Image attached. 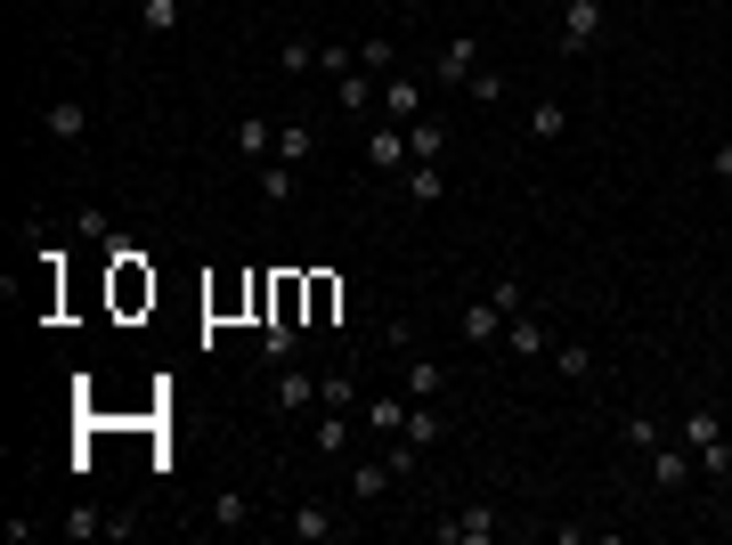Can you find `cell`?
I'll return each mask as SVG.
<instances>
[{"instance_id": "39", "label": "cell", "mask_w": 732, "mask_h": 545, "mask_svg": "<svg viewBox=\"0 0 732 545\" xmlns=\"http://www.w3.org/2000/svg\"><path fill=\"white\" fill-rule=\"evenodd\" d=\"M334 301H343V294H334V277H310V310H318V318H334Z\"/></svg>"}, {"instance_id": "12", "label": "cell", "mask_w": 732, "mask_h": 545, "mask_svg": "<svg viewBox=\"0 0 732 545\" xmlns=\"http://www.w3.org/2000/svg\"><path fill=\"white\" fill-rule=\"evenodd\" d=\"M505 350H513V359H537V350H554V334L521 310V318H505Z\"/></svg>"}, {"instance_id": "33", "label": "cell", "mask_w": 732, "mask_h": 545, "mask_svg": "<svg viewBox=\"0 0 732 545\" xmlns=\"http://www.w3.org/2000/svg\"><path fill=\"white\" fill-rule=\"evenodd\" d=\"M619 432H626V448H643V456H652V448H659V423H652V416H626V423H619Z\"/></svg>"}, {"instance_id": "34", "label": "cell", "mask_w": 732, "mask_h": 545, "mask_svg": "<svg viewBox=\"0 0 732 545\" xmlns=\"http://www.w3.org/2000/svg\"><path fill=\"white\" fill-rule=\"evenodd\" d=\"M318 65H326V74H334V82H343V74H350V65H359V49H343V41H326V49H318Z\"/></svg>"}, {"instance_id": "19", "label": "cell", "mask_w": 732, "mask_h": 545, "mask_svg": "<svg viewBox=\"0 0 732 545\" xmlns=\"http://www.w3.org/2000/svg\"><path fill=\"white\" fill-rule=\"evenodd\" d=\"M261 196L294 203V196H301V172H294V163H285V156H269V163H261Z\"/></svg>"}, {"instance_id": "5", "label": "cell", "mask_w": 732, "mask_h": 545, "mask_svg": "<svg viewBox=\"0 0 732 545\" xmlns=\"http://www.w3.org/2000/svg\"><path fill=\"white\" fill-rule=\"evenodd\" d=\"M114 301H123V310H139V301H156V277H147L139 269V252H114Z\"/></svg>"}, {"instance_id": "31", "label": "cell", "mask_w": 732, "mask_h": 545, "mask_svg": "<svg viewBox=\"0 0 732 545\" xmlns=\"http://www.w3.org/2000/svg\"><path fill=\"white\" fill-rule=\"evenodd\" d=\"M343 114H374V82L359 74V65L343 74Z\"/></svg>"}, {"instance_id": "16", "label": "cell", "mask_w": 732, "mask_h": 545, "mask_svg": "<svg viewBox=\"0 0 732 545\" xmlns=\"http://www.w3.org/2000/svg\"><path fill=\"white\" fill-rule=\"evenodd\" d=\"M464 343H505V310L497 301H464Z\"/></svg>"}, {"instance_id": "10", "label": "cell", "mask_w": 732, "mask_h": 545, "mask_svg": "<svg viewBox=\"0 0 732 545\" xmlns=\"http://www.w3.org/2000/svg\"><path fill=\"white\" fill-rule=\"evenodd\" d=\"M228 139H236V156H245V163H269V156H277V123H261V114H245Z\"/></svg>"}, {"instance_id": "15", "label": "cell", "mask_w": 732, "mask_h": 545, "mask_svg": "<svg viewBox=\"0 0 732 545\" xmlns=\"http://www.w3.org/2000/svg\"><path fill=\"white\" fill-rule=\"evenodd\" d=\"M367 163L374 172H407V131H367Z\"/></svg>"}, {"instance_id": "30", "label": "cell", "mask_w": 732, "mask_h": 545, "mask_svg": "<svg viewBox=\"0 0 732 545\" xmlns=\"http://www.w3.org/2000/svg\"><path fill=\"white\" fill-rule=\"evenodd\" d=\"M554 367L570 374V383H586V374H594V350H586V343H554Z\"/></svg>"}, {"instance_id": "29", "label": "cell", "mask_w": 732, "mask_h": 545, "mask_svg": "<svg viewBox=\"0 0 732 545\" xmlns=\"http://www.w3.org/2000/svg\"><path fill=\"white\" fill-rule=\"evenodd\" d=\"M692 465H700L708 481H732V439H708V448H692Z\"/></svg>"}, {"instance_id": "21", "label": "cell", "mask_w": 732, "mask_h": 545, "mask_svg": "<svg viewBox=\"0 0 732 545\" xmlns=\"http://www.w3.org/2000/svg\"><path fill=\"white\" fill-rule=\"evenodd\" d=\"M277 156H285V163L301 172V163L318 156V131H301V123H277Z\"/></svg>"}, {"instance_id": "13", "label": "cell", "mask_w": 732, "mask_h": 545, "mask_svg": "<svg viewBox=\"0 0 732 545\" xmlns=\"http://www.w3.org/2000/svg\"><path fill=\"white\" fill-rule=\"evenodd\" d=\"M399 391H407V399H439V391H448V367H439V359H407Z\"/></svg>"}, {"instance_id": "23", "label": "cell", "mask_w": 732, "mask_h": 545, "mask_svg": "<svg viewBox=\"0 0 732 545\" xmlns=\"http://www.w3.org/2000/svg\"><path fill=\"white\" fill-rule=\"evenodd\" d=\"M261 359H269V367L294 359V326H285V318H261Z\"/></svg>"}, {"instance_id": "38", "label": "cell", "mask_w": 732, "mask_h": 545, "mask_svg": "<svg viewBox=\"0 0 732 545\" xmlns=\"http://www.w3.org/2000/svg\"><path fill=\"white\" fill-rule=\"evenodd\" d=\"M359 65H399V49H390L383 33H374V41H359Z\"/></svg>"}, {"instance_id": "25", "label": "cell", "mask_w": 732, "mask_h": 545, "mask_svg": "<svg viewBox=\"0 0 732 545\" xmlns=\"http://www.w3.org/2000/svg\"><path fill=\"white\" fill-rule=\"evenodd\" d=\"M708 439H724L717 407H692V416H684V448H708Z\"/></svg>"}, {"instance_id": "11", "label": "cell", "mask_w": 732, "mask_h": 545, "mask_svg": "<svg viewBox=\"0 0 732 545\" xmlns=\"http://www.w3.org/2000/svg\"><path fill=\"white\" fill-rule=\"evenodd\" d=\"M439 537H448V545H488V537H497V513H488V505H472V513L439 521Z\"/></svg>"}, {"instance_id": "27", "label": "cell", "mask_w": 732, "mask_h": 545, "mask_svg": "<svg viewBox=\"0 0 732 545\" xmlns=\"http://www.w3.org/2000/svg\"><path fill=\"white\" fill-rule=\"evenodd\" d=\"M139 25L156 33V41H163V33H179V0H139Z\"/></svg>"}, {"instance_id": "36", "label": "cell", "mask_w": 732, "mask_h": 545, "mask_svg": "<svg viewBox=\"0 0 732 545\" xmlns=\"http://www.w3.org/2000/svg\"><path fill=\"white\" fill-rule=\"evenodd\" d=\"M464 90H472V98H481V107H497V98H505V74H488V65H481V74H472V82H464Z\"/></svg>"}, {"instance_id": "3", "label": "cell", "mask_w": 732, "mask_h": 545, "mask_svg": "<svg viewBox=\"0 0 732 545\" xmlns=\"http://www.w3.org/2000/svg\"><path fill=\"white\" fill-rule=\"evenodd\" d=\"M399 439H407V448H439V439H448V416H439V407L432 399H407V423H399Z\"/></svg>"}, {"instance_id": "32", "label": "cell", "mask_w": 732, "mask_h": 545, "mask_svg": "<svg viewBox=\"0 0 732 545\" xmlns=\"http://www.w3.org/2000/svg\"><path fill=\"white\" fill-rule=\"evenodd\" d=\"M310 448H318V456H343V407H326V416H318Z\"/></svg>"}, {"instance_id": "24", "label": "cell", "mask_w": 732, "mask_h": 545, "mask_svg": "<svg viewBox=\"0 0 732 545\" xmlns=\"http://www.w3.org/2000/svg\"><path fill=\"white\" fill-rule=\"evenodd\" d=\"M58 530L74 537V545H90V537H107V513H98V505H74V513L58 521Z\"/></svg>"}, {"instance_id": "28", "label": "cell", "mask_w": 732, "mask_h": 545, "mask_svg": "<svg viewBox=\"0 0 732 545\" xmlns=\"http://www.w3.org/2000/svg\"><path fill=\"white\" fill-rule=\"evenodd\" d=\"M277 74H318V41H277Z\"/></svg>"}, {"instance_id": "40", "label": "cell", "mask_w": 732, "mask_h": 545, "mask_svg": "<svg viewBox=\"0 0 732 545\" xmlns=\"http://www.w3.org/2000/svg\"><path fill=\"white\" fill-rule=\"evenodd\" d=\"M708 172H717V179H732V147H717V156H708Z\"/></svg>"}, {"instance_id": "37", "label": "cell", "mask_w": 732, "mask_h": 545, "mask_svg": "<svg viewBox=\"0 0 732 545\" xmlns=\"http://www.w3.org/2000/svg\"><path fill=\"white\" fill-rule=\"evenodd\" d=\"M488 301H497L505 318H521V285H513V277H497V285H488Z\"/></svg>"}, {"instance_id": "20", "label": "cell", "mask_w": 732, "mask_h": 545, "mask_svg": "<svg viewBox=\"0 0 732 545\" xmlns=\"http://www.w3.org/2000/svg\"><path fill=\"white\" fill-rule=\"evenodd\" d=\"M245 521H252V497L245 488H220L212 497V530H245Z\"/></svg>"}, {"instance_id": "41", "label": "cell", "mask_w": 732, "mask_h": 545, "mask_svg": "<svg viewBox=\"0 0 732 545\" xmlns=\"http://www.w3.org/2000/svg\"><path fill=\"white\" fill-rule=\"evenodd\" d=\"M724 187H732V179H724Z\"/></svg>"}, {"instance_id": "26", "label": "cell", "mask_w": 732, "mask_h": 545, "mask_svg": "<svg viewBox=\"0 0 732 545\" xmlns=\"http://www.w3.org/2000/svg\"><path fill=\"white\" fill-rule=\"evenodd\" d=\"M530 131H537V139H561V131H570V107H561V98H537Z\"/></svg>"}, {"instance_id": "6", "label": "cell", "mask_w": 732, "mask_h": 545, "mask_svg": "<svg viewBox=\"0 0 732 545\" xmlns=\"http://www.w3.org/2000/svg\"><path fill=\"white\" fill-rule=\"evenodd\" d=\"M301 407H318V374L285 359V367H277V416H301Z\"/></svg>"}, {"instance_id": "18", "label": "cell", "mask_w": 732, "mask_h": 545, "mask_svg": "<svg viewBox=\"0 0 732 545\" xmlns=\"http://www.w3.org/2000/svg\"><path fill=\"white\" fill-rule=\"evenodd\" d=\"M390 481H399V472H390L383 456H374V465H350V497H359V505H374V497H383Z\"/></svg>"}, {"instance_id": "8", "label": "cell", "mask_w": 732, "mask_h": 545, "mask_svg": "<svg viewBox=\"0 0 732 545\" xmlns=\"http://www.w3.org/2000/svg\"><path fill=\"white\" fill-rule=\"evenodd\" d=\"M41 131H49V139H58V147H82V131H90V114H82V98H49Z\"/></svg>"}, {"instance_id": "9", "label": "cell", "mask_w": 732, "mask_h": 545, "mask_svg": "<svg viewBox=\"0 0 732 545\" xmlns=\"http://www.w3.org/2000/svg\"><path fill=\"white\" fill-rule=\"evenodd\" d=\"M301 545H326V537H343V513L334 505H294V521H285Z\"/></svg>"}, {"instance_id": "7", "label": "cell", "mask_w": 732, "mask_h": 545, "mask_svg": "<svg viewBox=\"0 0 732 545\" xmlns=\"http://www.w3.org/2000/svg\"><path fill=\"white\" fill-rule=\"evenodd\" d=\"M448 156V123H439V114H415V123H407V163H439Z\"/></svg>"}, {"instance_id": "2", "label": "cell", "mask_w": 732, "mask_h": 545, "mask_svg": "<svg viewBox=\"0 0 732 545\" xmlns=\"http://www.w3.org/2000/svg\"><path fill=\"white\" fill-rule=\"evenodd\" d=\"M383 114H390V123H415V114H432V82H423V74H399V82L383 90Z\"/></svg>"}, {"instance_id": "4", "label": "cell", "mask_w": 732, "mask_h": 545, "mask_svg": "<svg viewBox=\"0 0 732 545\" xmlns=\"http://www.w3.org/2000/svg\"><path fill=\"white\" fill-rule=\"evenodd\" d=\"M472 74H481L472 33H448V41H439V58H432V82H472Z\"/></svg>"}, {"instance_id": "1", "label": "cell", "mask_w": 732, "mask_h": 545, "mask_svg": "<svg viewBox=\"0 0 732 545\" xmlns=\"http://www.w3.org/2000/svg\"><path fill=\"white\" fill-rule=\"evenodd\" d=\"M603 41V0H561V58H586Z\"/></svg>"}, {"instance_id": "35", "label": "cell", "mask_w": 732, "mask_h": 545, "mask_svg": "<svg viewBox=\"0 0 732 545\" xmlns=\"http://www.w3.org/2000/svg\"><path fill=\"white\" fill-rule=\"evenodd\" d=\"M318 407H350V374H318Z\"/></svg>"}, {"instance_id": "22", "label": "cell", "mask_w": 732, "mask_h": 545, "mask_svg": "<svg viewBox=\"0 0 732 545\" xmlns=\"http://www.w3.org/2000/svg\"><path fill=\"white\" fill-rule=\"evenodd\" d=\"M399 423H407V399H367V432H383V439H399Z\"/></svg>"}, {"instance_id": "17", "label": "cell", "mask_w": 732, "mask_h": 545, "mask_svg": "<svg viewBox=\"0 0 732 545\" xmlns=\"http://www.w3.org/2000/svg\"><path fill=\"white\" fill-rule=\"evenodd\" d=\"M448 196V172L439 163H407V203H439Z\"/></svg>"}, {"instance_id": "14", "label": "cell", "mask_w": 732, "mask_h": 545, "mask_svg": "<svg viewBox=\"0 0 732 545\" xmlns=\"http://www.w3.org/2000/svg\"><path fill=\"white\" fill-rule=\"evenodd\" d=\"M692 472H700V465H692V448H668V439L652 448V481H659V488H684Z\"/></svg>"}]
</instances>
